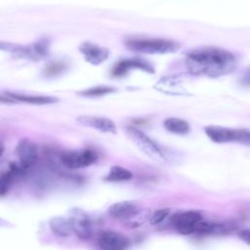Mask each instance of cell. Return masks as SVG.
<instances>
[{"label":"cell","mask_w":250,"mask_h":250,"mask_svg":"<svg viewBox=\"0 0 250 250\" xmlns=\"http://www.w3.org/2000/svg\"><path fill=\"white\" fill-rule=\"evenodd\" d=\"M236 65L237 60L232 53L216 47L195 49L186 57V66L192 75L216 78L231 73Z\"/></svg>","instance_id":"obj_1"},{"label":"cell","mask_w":250,"mask_h":250,"mask_svg":"<svg viewBox=\"0 0 250 250\" xmlns=\"http://www.w3.org/2000/svg\"><path fill=\"white\" fill-rule=\"evenodd\" d=\"M125 45L131 51L144 54H169L180 48L177 42L162 38L131 37L125 40Z\"/></svg>","instance_id":"obj_2"},{"label":"cell","mask_w":250,"mask_h":250,"mask_svg":"<svg viewBox=\"0 0 250 250\" xmlns=\"http://www.w3.org/2000/svg\"><path fill=\"white\" fill-rule=\"evenodd\" d=\"M1 49L3 51H8L17 58L38 62L49 56L50 41L47 38H42L27 46L1 42Z\"/></svg>","instance_id":"obj_3"},{"label":"cell","mask_w":250,"mask_h":250,"mask_svg":"<svg viewBox=\"0 0 250 250\" xmlns=\"http://www.w3.org/2000/svg\"><path fill=\"white\" fill-rule=\"evenodd\" d=\"M127 134L133 143L139 147L141 151H143L147 157L156 161V162H165L166 157L160 147L154 143L147 135H146L141 130L133 127L128 126L126 128Z\"/></svg>","instance_id":"obj_4"},{"label":"cell","mask_w":250,"mask_h":250,"mask_svg":"<svg viewBox=\"0 0 250 250\" xmlns=\"http://www.w3.org/2000/svg\"><path fill=\"white\" fill-rule=\"evenodd\" d=\"M62 164L68 169H81L94 164L98 159V154L92 149L67 150L60 155Z\"/></svg>","instance_id":"obj_5"},{"label":"cell","mask_w":250,"mask_h":250,"mask_svg":"<svg viewBox=\"0 0 250 250\" xmlns=\"http://www.w3.org/2000/svg\"><path fill=\"white\" fill-rule=\"evenodd\" d=\"M68 218L73 232L81 239H88L93 232L92 221L89 215L78 207L71 208L68 212Z\"/></svg>","instance_id":"obj_6"},{"label":"cell","mask_w":250,"mask_h":250,"mask_svg":"<svg viewBox=\"0 0 250 250\" xmlns=\"http://www.w3.org/2000/svg\"><path fill=\"white\" fill-rule=\"evenodd\" d=\"M203 219L202 215L195 210H188L176 213L172 218V224L179 233L188 235L194 233L195 227Z\"/></svg>","instance_id":"obj_7"},{"label":"cell","mask_w":250,"mask_h":250,"mask_svg":"<svg viewBox=\"0 0 250 250\" xmlns=\"http://www.w3.org/2000/svg\"><path fill=\"white\" fill-rule=\"evenodd\" d=\"M154 88L166 95L172 96H188L189 92L184 85L183 74H174L161 77L155 84Z\"/></svg>","instance_id":"obj_8"},{"label":"cell","mask_w":250,"mask_h":250,"mask_svg":"<svg viewBox=\"0 0 250 250\" xmlns=\"http://www.w3.org/2000/svg\"><path fill=\"white\" fill-rule=\"evenodd\" d=\"M97 243L100 248L105 250L125 249L129 246V239L124 234L113 230H103L99 233Z\"/></svg>","instance_id":"obj_9"},{"label":"cell","mask_w":250,"mask_h":250,"mask_svg":"<svg viewBox=\"0 0 250 250\" xmlns=\"http://www.w3.org/2000/svg\"><path fill=\"white\" fill-rule=\"evenodd\" d=\"M16 152L19 157V162L25 168L29 169L35 164L38 159V150L36 145L29 139L23 138L19 141Z\"/></svg>","instance_id":"obj_10"},{"label":"cell","mask_w":250,"mask_h":250,"mask_svg":"<svg viewBox=\"0 0 250 250\" xmlns=\"http://www.w3.org/2000/svg\"><path fill=\"white\" fill-rule=\"evenodd\" d=\"M79 52L83 55L85 61L93 65L103 63L109 57L108 49L91 42H83L79 46Z\"/></svg>","instance_id":"obj_11"},{"label":"cell","mask_w":250,"mask_h":250,"mask_svg":"<svg viewBox=\"0 0 250 250\" xmlns=\"http://www.w3.org/2000/svg\"><path fill=\"white\" fill-rule=\"evenodd\" d=\"M135 68L141 69L147 73H154V68L148 62L139 58H131V59H125L116 62L112 68L111 74L113 76L119 77V76L125 75L130 69H135Z\"/></svg>","instance_id":"obj_12"},{"label":"cell","mask_w":250,"mask_h":250,"mask_svg":"<svg viewBox=\"0 0 250 250\" xmlns=\"http://www.w3.org/2000/svg\"><path fill=\"white\" fill-rule=\"evenodd\" d=\"M76 121L82 126L94 128L100 132L104 133H116V124L111 119L104 116L96 115H80L77 116Z\"/></svg>","instance_id":"obj_13"},{"label":"cell","mask_w":250,"mask_h":250,"mask_svg":"<svg viewBox=\"0 0 250 250\" xmlns=\"http://www.w3.org/2000/svg\"><path fill=\"white\" fill-rule=\"evenodd\" d=\"M140 208V205L136 201L123 200L110 205L107 209V213L110 217L123 222L124 220L131 217Z\"/></svg>","instance_id":"obj_14"},{"label":"cell","mask_w":250,"mask_h":250,"mask_svg":"<svg viewBox=\"0 0 250 250\" xmlns=\"http://www.w3.org/2000/svg\"><path fill=\"white\" fill-rule=\"evenodd\" d=\"M11 98H13L17 103H25L29 104H36V105H44V104H56L60 100L57 97L52 96H38V95H26V94H20V93H13V92H5Z\"/></svg>","instance_id":"obj_15"},{"label":"cell","mask_w":250,"mask_h":250,"mask_svg":"<svg viewBox=\"0 0 250 250\" xmlns=\"http://www.w3.org/2000/svg\"><path fill=\"white\" fill-rule=\"evenodd\" d=\"M204 131L206 136L214 143L225 144L232 142L233 129L216 125H209L204 128Z\"/></svg>","instance_id":"obj_16"},{"label":"cell","mask_w":250,"mask_h":250,"mask_svg":"<svg viewBox=\"0 0 250 250\" xmlns=\"http://www.w3.org/2000/svg\"><path fill=\"white\" fill-rule=\"evenodd\" d=\"M49 227L52 232L61 237H66L73 232L68 217L56 216L50 219Z\"/></svg>","instance_id":"obj_17"},{"label":"cell","mask_w":250,"mask_h":250,"mask_svg":"<svg viewBox=\"0 0 250 250\" xmlns=\"http://www.w3.org/2000/svg\"><path fill=\"white\" fill-rule=\"evenodd\" d=\"M163 126L170 133L177 135H186L190 131L189 123L184 119L177 117L166 118L163 122Z\"/></svg>","instance_id":"obj_18"},{"label":"cell","mask_w":250,"mask_h":250,"mask_svg":"<svg viewBox=\"0 0 250 250\" xmlns=\"http://www.w3.org/2000/svg\"><path fill=\"white\" fill-rule=\"evenodd\" d=\"M150 210L146 208H140L137 212H135L131 217L123 221V224L128 228L135 229L143 226L146 221H149Z\"/></svg>","instance_id":"obj_19"},{"label":"cell","mask_w":250,"mask_h":250,"mask_svg":"<svg viewBox=\"0 0 250 250\" xmlns=\"http://www.w3.org/2000/svg\"><path fill=\"white\" fill-rule=\"evenodd\" d=\"M132 177L133 174L130 170L121 166H112L104 177V180L106 182H123L130 180Z\"/></svg>","instance_id":"obj_20"},{"label":"cell","mask_w":250,"mask_h":250,"mask_svg":"<svg viewBox=\"0 0 250 250\" xmlns=\"http://www.w3.org/2000/svg\"><path fill=\"white\" fill-rule=\"evenodd\" d=\"M117 89L112 87V86H107V85H100V86H95L88 88L86 90L80 91L77 93L78 96L81 97H86V98H94V97H102L105 96L107 94L114 93Z\"/></svg>","instance_id":"obj_21"},{"label":"cell","mask_w":250,"mask_h":250,"mask_svg":"<svg viewBox=\"0 0 250 250\" xmlns=\"http://www.w3.org/2000/svg\"><path fill=\"white\" fill-rule=\"evenodd\" d=\"M15 178H16V176L10 170H8L6 172H3L1 174V177H0V194L2 196H4L8 192V190H9L13 181L15 180Z\"/></svg>","instance_id":"obj_22"},{"label":"cell","mask_w":250,"mask_h":250,"mask_svg":"<svg viewBox=\"0 0 250 250\" xmlns=\"http://www.w3.org/2000/svg\"><path fill=\"white\" fill-rule=\"evenodd\" d=\"M232 142L250 146V130L249 129H233Z\"/></svg>","instance_id":"obj_23"},{"label":"cell","mask_w":250,"mask_h":250,"mask_svg":"<svg viewBox=\"0 0 250 250\" xmlns=\"http://www.w3.org/2000/svg\"><path fill=\"white\" fill-rule=\"evenodd\" d=\"M170 214L169 208H162L155 210L149 217V224L150 225H158L162 223Z\"/></svg>","instance_id":"obj_24"},{"label":"cell","mask_w":250,"mask_h":250,"mask_svg":"<svg viewBox=\"0 0 250 250\" xmlns=\"http://www.w3.org/2000/svg\"><path fill=\"white\" fill-rule=\"evenodd\" d=\"M64 68H65V64L63 62H53V63L49 64L45 69V73H46V75H56V74L62 72Z\"/></svg>","instance_id":"obj_25"},{"label":"cell","mask_w":250,"mask_h":250,"mask_svg":"<svg viewBox=\"0 0 250 250\" xmlns=\"http://www.w3.org/2000/svg\"><path fill=\"white\" fill-rule=\"evenodd\" d=\"M237 235L241 240L250 245V229H241L238 231Z\"/></svg>","instance_id":"obj_26"},{"label":"cell","mask_w":250,"mask_h":250,"mask_svg":"<svg viewBox=\"0 0 250 250\" xmlns=\"http://www.w3.org/2000/svg\"><path fill=\"white\" fill-rule=\"evenodd\" d=\"M241 83H242L243 85L250 86V68L244 73L243 77L241 78Z\"/></svg>","instance_id":"obj_27"}]
</instances>
